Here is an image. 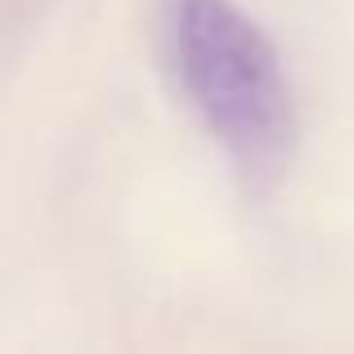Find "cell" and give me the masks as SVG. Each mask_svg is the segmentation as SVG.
Returning <instances> with one entry per match:
<instances>
[{"label": "cell", "mask_w": 354, "mask_h": 354, "mask_svg": "<svg viewBox=\"0 0 354 354\" xmlns=\"http://www.w3.org/2000/svg\"><path fill=\"white\" fill-rule=\"evenodd\" d=\"M166 54L238 175L274 184L292 162L296 108L269 36L234 0H166Z\"/></svg>", "instance_id": "1"}]
</instances>
